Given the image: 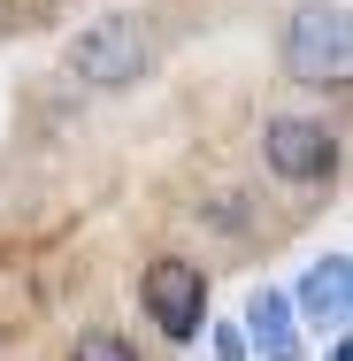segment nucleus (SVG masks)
<instances>
[{
  "label": "nucleus",
  "instance_id": "f257e3e1",
  "mask_svg": "<svg viewBox=\"0 0 353 361\" xmlns=\"http://www.w3.org/2000/svg\"><path fill=\"white\" fill-rule=\"evenodd\" d=\"M284 70H292V85H346L353 77V31L338 0H307L284 23Z\"/></svg>",
  "mask_w": 353,
  "mask_h": 361
},
{
  "label": "nucleus",
  "instance_id": "f03ea898",
  "mask_svg": "<svg viewBox=\"0 0 353 361\" xmlns=\"http://www.w3.org/2000/svg\"><path fill=\"white\" fill-rule=\"evenodd\" d=\"M139 300H146V315H154V331L177 338V346H192V338L208 331V269H192L185 254L146 262L139 269Z\"/></svg>",
  "mask_w": 353,
  "mask_h": 361
},
{
  "label": "nucleus",
  "instance_id": "7ed1b4c3",
  "mask_svg": "<svg viewBox=\"0 0 353 361\" xmlns=\"http://www.w3.org/2000/svg\"><path fill=\"white\" fill-rule=\"evenodd\" d=\"M70 70L85 85H100V92H123V85H139L146 77V31L131 16H100V23H85L70 39Z\"/></svg>",
  "mask_w": 353,
  "mask_h": 361
},
{
  "label": "nucleus",
  "instance_id": "20e7f679",
  "mask_svg": "<svg viewBox=\"0 0 353 361\" xmlns=\"http://www.w3.org/2000/svg\"><path fill=\"white\" fill-rule=\"evenodd\" d=\"M261 161L284 185H330L338 177V131H323L315 116H277V123H261Z\"/></svg>",
  "mask_w": 353,
  "mask_h": 361
},
{
  "label": "nucleus",
  "instance_id": "39448f33",
  "mask_svg": "<svg viewBox=\"0 0 353 361\" xmlns=\"http://www.w3.org/2000/svg\"><path fill=\"white\" fill-rule=\"evenodd\" d=\"M292 315H307L315 331H346V315H353V262H346V254H323V262L299 269Z\"/></svg>",
  "mask_w": 353,
  "mask_h": 361
},
{
  "label": "nucleus",
  "instance_id": "423d86ee",
  "mask_svg": "<svg viewBox=\"0 0 353 361\" xmlns=\"http://www.w3.org/2000/svg\"><path fill=\"white\" fill-rule=\"evenodd\" d=\"M246 346L261 361H299V315H292V292H277V285H261L254 300H246Z\"/></svg>",
  "mask_w": 353,
  "mask_h": 361
},
{
  "label": "nucleus",
  "instance_id": "0eeeda50",
  "mask_svg": "<svg viewBox=\"0 0 353 361\" xmlns=\"http://www.w3.org/2000/svg\"><path fill=\"white\" fill-rule=\"evenodd\" d=\"M70 361H139V346L123 331H77V354Z\"/></svg>",
  "mask_w": 353,
  "mask_h": 361
},
{
  "label": "nucleus",
  "instance_id": "6e6552de",
  "mask_svg": "<svg viewBox=\"0 0 353 361\" xmlns=\"http://www.w3.org/2000/svg\"><path fill=\"white\" fill-rule=\"evenodd\" d=\"M215 354H223V361H246V331L223 323V331H215Z\"/></svg>",
  "mask_w": 353,
  "mask_h": 361
},
{
  "label": "nucleus",
  "instance_id": "1a4fd4ad",
  "mask_svg": "<svg viewBox=\"0 0 353 361\" xmlns=\"http://www.w3.org/2000/svg\"><path fill=\"white\" fill-rule=\"evenodd\" d=\"M330 361H353V346H346V338H330Z\"/></svg>",
  "mask_w": 353,
  "mask_h": 361
}]
</instances>
